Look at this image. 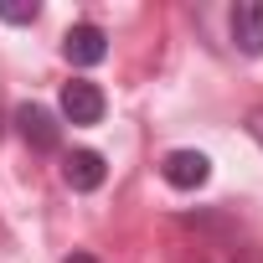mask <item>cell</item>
<instances>
[{
  "instance_id": "cell-1",
  "label": "cell",
  "mask_w": 263,
  "mask_h": 263,
  "mask_svg": "<svg viewBox=\"0 0 263 263\" xmlns=\"http://www.w3.org/2000/svg\"><path fill=\"white\" fill-rule=\"evenodd\" d=\"M103 108H108V98H103L98 83H88V78L62 83V119H67V124H98Z\"/></svg>"
},
{
  "instance_id": "cell-9",
  "label": "cell",
  "mask_w": 263,
  "mask_h": 263,
  "mask_svg": "<svg viewBox=\"0 0 263 263\" xmlns=\"http://www.w3.org/2000/svg\"><path fill=\"white\" fill-rule=\"evenodd\" d=\"M62 263H98V258H88V253H72V258H62Z\"/></svg>"
},
{
  "instance_id": "cell-2",
  "label": "cell",
  "mask_w": 263,
  "mask_h": 263,
  "mask_svg": "<svg viewBox=\"0 0 263 263\" xmlns=\"http://www.w3.org/2000/svg\"><path fill=\"white\" fill-rule=\"evenodd\" d=\"M160 176H165V186H176V191H196V186L212 181V160H206L201 150H171V155L160 160Z\"/></svg>"
},
{
  "instance_id": "cell-4",
  "label": "cell",
  "mask_w": 263,
  "mask_h": 263,
  "mask_svg": "<svg viewBox=\"0 0 263 263\" xmlns=\"http://www.w3.org/2000/svg\"><path fill=\"white\" fill-rule=\"evenodd\" d=\"M62 176H67V186H72V191H98V186H103V176H108V165H103V155H98V150H72V155L62 160Z\"/></svg>"
},
{
  "instance_id": "cell-5",
  "label": "cell",
  "mask_w": 263,
  "mask_h": 263,
  "mask_svg": "<svg viewBox=\"0 0 263 263\" xmlns=\"http://www.w3.org/2000/svg\"><path fill=\"white\" fill-rule=\"evenodd\" d=\"M232 42H237L248 57L263 52V0H242V6L232 11Z\"/></svg>"
},
{
  "instance_id": "cell-3",
  "label": "cell",
  "mask_w": 263,
  "mask_h": 263,
  "mask_svg": "<svg viewBox=\"0 0 263 263\" xmlns=\"http://www.w3.org/2000/svg\"><path fill=\"white\" fill-rule=\"evenodd\" d=\"M62 52H67V62L93 67V62H103V57H108V36H103L93 21H78V26L62 36Z\"/></svg>"
},
{
  "instance_id": "cell-10",
  "label": "cell",
  "mask_w": 263,
  "mask_h": 263,
  "mask_svg": "<svg viewBox=\"0 0 263 263\" xmlns=\"http://www.w3.org/2000/svg\"><path fill=\"white\" fill-rule=\"evenodd\" d=\"M201 263H232V258H201Z\"/></svg>"
},
{
  "instance_id": "cell-7",
  "label": "cell",
  "mask_w": 263,
  "mask_h": 263,
  "mask_svg": "<svg viewBox=\"0 0 263 263\" xmlns=\"http://www.w3.org/2000/svg\"><path fill=\"white\" fill-rule=\"evenodd\" d=\"M42 16V6L31 0V6H0V21H11V26H26V21H36Z\"/></svg>"
},
{
  "instance_id": "cell-6",
  "label": "cell",
  "mask_w": 263,
  "mask_h": 263,
  "mask_svg": "<svg viewBox=\"0 0 263 263\" xmlns=\"http://www.w3.org/2000/svg\"><path fill=\"white\" fill-rule=\"evenodd\" d=\"M16 124H21V140L31 145V150H57V140H62V129H57V119L47 114V108H21L16 114Z\"/></svg>"
},
{
  "instance_id": "cell-8",
  "label": "cell",
  "mask_w": 263,
  "mask_h": 263,
  "mask_svg": "<svg viewBox=\"0 0 263 263\" xmlns=\"http://www.w3.org/2000/svg\"><path fill=\"white\" fill-rule=\"evenodd\" d=\"M248 135L263 145V108H253V114H248Z\"/></svg>"
}]
</instances>
